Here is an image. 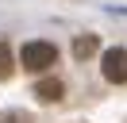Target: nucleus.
Here are the masks:
<instances>
[{"mask_svg":"<svg viewBox=\"0 0 127 123\" xmlns=\"http://www.w3.org/2000/svg\"><path fill=\"white\" fill-rule=\"evenodd\" d=\"M58 62V46L54 42H27L23 54H19V65L31 69V73H42V69H50Z\"/></svg>","mask_w":127,"mask_h":123,"instance_id":"nucleus-1","label":"nucleus"},{"mask_svg":"<svg viewBox=\"0 0 127 123\" xmlns=\"http://www.w3.org/2000/svg\"><path fill=\"white\" fill-rule=\"evenodd\" d=\"M104 77H108L112 85H123L127 81V50L123 46H112V50L104 54Z\"/></svg>","mask_w":127,"mask_h":123,"instance_id":"nucleus-2","label":"nucleus"},{"mask_svg":"<svg viewBox=\"0 0 127 123\" xmlns=\"http://www.w3.org/2000/svg\"><path fill=\"white\" fill-rule=\"evenodd\" d=\"M62 92H65V85L58 81V77H42V81L35 85V96H39L42 104H58V100H62Z\"/></svg>","mask_w":127,"mask_h":123,"instance_id":"nucleus-3","label":"nucleus"},{"mask_svg":"<svg viewBox=\"0 0 127 123\" xmlns=\"http://www.w3.org/2000/svg\"><path fill=\"white\" fill-rule=\"evenodd\" d=\"M96 50H100V42H96V35H81L77 42H73V54H77L81 62H85V58H93Z\"/></svg>","mask_w":127,"mask_h":123,"instance_id":"nucleus-4","label":"nucleus"},{"mask_svg":"<svg viewBox=\"0 0 127 123\" xmlns=\"http://www.w3.org/2000/svg\"><path fill=\"white\" fill-rule=\"evenodd\" d=\"M12 73H16V54L8 42H0V81H8Z\"/></svg>","mask_w":127,"mask_h":123,"instance_id":"nucleus-5","label":"nucleus"},{"mask_svg":"<svg viewBox=\"0 0 127 123\" xmlns=\"http://www.w3.org/2000/svg\"><path fill=\"white\" fill-rule=\"evenodd\" d=\"M0 123H35L31 115H23V112H4L0 115Z\"/></svg>","mask_w":127,"mask_h":123,"instance_id":"nucleus-6","label":"nucleus"}]
</instances>
